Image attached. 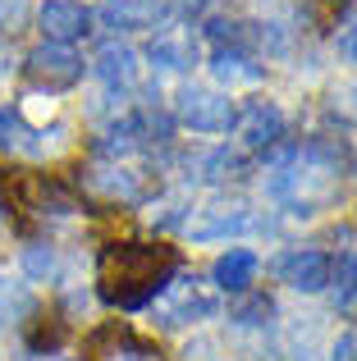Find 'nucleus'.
Masks as SVG:
<instances>
[{"label":"nucleus","mask_w":357,"mask_h":361,"mask_svg":"<svg viewBox=\"0 0 357 361\" xmlns=\"http://www.w3.org/2000/svg\"><path fill=\"white\" fill-rule=\"evenodd\" d=\"M161 14H165L161 0H106L101 5V18L119 32H147L161 23Z\"/></svg>","instance_id":"9b49d317"},{"label":"nucleus","mask_w":357,"mask_h":361,"mask_svg":"<svg viewBox=\"0 0 357 361\" xmlns=\"http://www.w3.org/2000/svg\"><path fill=\"white\" fill-rule=\"evenodd\" d=\"M334 361H357V334H344L334 343Z\"/></svg>","instance_id":"393cba45"},{"label":"nucleus","mask_w":357,"mask_h":361,"mask_svg":"<svg viewBox=\"0 0 357 361\" xmlns=\"http://www.w3.org/2000/svg\"><path fill=\"white\" fill-rule=\"evenodd\" d=\"M14 142H18V123H14V115L0 110V147H14Z\"/></svg>","instance_id":"b1692460"},{"label":"nucleus","mask_w":357,"mask_h":361,"mask_svg":"<svg viewBox=\"0 0 357 361\" xmlns=\"http://www.w3.org/2000/svg\"><path fill=\"white\" fill-rule=\"evenodd\" d=\"M330 5H344V0H330Z\"/></svg>","instance_id":"cd10ccee"},{"label":"nucleus","mask_w":357,"mask_h":361,"mask_svg":"<svg viewBox=\"0 0 357 361\" xmlns=\"http://www.w3.org/2000/svg\"><path fill=\"white\" fill-rule=\"evenodd\" d=\"M92 188H97L101 197H110V202H124V206L143 202V192H147L138 169H101V174L92 178Z\"/></svg>","instance_id":"4468645a"},{"label":"nucleus","mask_w":357,"mask_h":361,"mask_svg":"<svg viewBox=\"0 0 357 361\" xmlns=\"http://www.w3.org/2000/svg\"><path fill=\"white\" fill-rule=\"evenodd\" d=\"M234 133H238L243 147L270 151L284 137V115H279V106H270V101H248V106L234 115Z\"/></svg>","instance_id":"423d86ee"},{"label":"nucleus","mask_w":357,"mask_h":361,"mask_svg":"<svg viewBox=\"0 0 357 361\" xmlns=\"http://www.w3.org/2000/svg\"><path fill=\"white\" fill-rule=\"evenodd\" d=\"M152 64H161V69H170V73H183L188 64H197V55H193V42H183L178 32H165V37H156V42H152Z\"/></svg>","instance_id":"dca6fc26"},{"label":"nucleus","mask_w":357,"mask_h":361,"mask_svg":"<svg viewBox=\"0 0 357 361\" xmlns=\"http://www.w3.org/2000/svg\"><path fill=\"white\" fill-rule=\"evenodd\" d=\"M174 115L193 133H229L238 110H234L229 97H220V92H211V87H183L178 101H174Z\"/></svg>","instance_id":"7ed1b4c3"},{"label":"nucleus","mask_w":357,"mask_h":361,"mask_svg":"<svg viewBox=\"0 0 357 361\" xmlns=\"http://www.w3.org/2000/svg\"><path fill=\"white\" fill-rule=\"evenodd\" d=\"M23 265H28V274H32V279H46V274L55 270V256H51V247H28Z\"/></svg>","instance_id":"4be33fe9"},{"label":"nucleus","mask_w":357,"mask_h":361,"mask_svg":"<svg viewBox=\"0 0 357 361\" xmlns=\"http://www.w3.org/2000/svg\"><path fill=\"white\" fill-rule=\"evenodd\" d=\"M266 316H275V307H270L266 298H252V302H243V307L234 311L238 325H266Z\"/></svg>","instance_id":"412c9836"},{"label":"nucleus","mask_w":357,"mask_h":361,"mask_svg":"<svg viewBox=\"0 0 357 361\" xmlns=\"http://www.w3.org/2000/svg\"><path fill=\"white\" fill-rule=\"evenodd\" d=\"M37 27H42V42L69 46V42H78V37L92 32V14L78 0H46V5L37 9Z\"/></svg>","instance_id":"39448f33"},{"label":"nucleus","mask_w":357,"mask_h":361,"mask_svg":"<svg viewBox=\"0 0 357 361\" xmlns=\"http://www.w3.org/2000/svg\"><path fill=\"white\" fill-rule=\"evenodd\" d=\"M334 302H339L344 311L357 307V252H349L339 261V279H334Z\"/></svg>","instance_id":"f3484780"},{"label":"nucleus","mask_w":357,"mask_h":361,"mask_svg":"<svg viewBox=\"0 0 357 361\" xmlns=\"http://www.w3.org/2000/svg\"><path fill=\"white\" fill-rule=\"evenodd\" d=\"M215 302L197 288V279H178V283H165L161 293V325H188L197 316H211Z\"/></svg>","instance_id":"1a4fd4ad"},{"label":"nucleus","mask_w":357,"mask_h":361,"mask_svg":"<svg viewBox=\"0 0 357 361\" xmlns=\"http://www.w3.org/2000/svg\"><path fill=\"white\" fill-rule=\"evenodd\" d=\"M252 274H257V256L248 252V247H229V252L215 261V270H211V279L220 283L224 293H243L252 283Z\"/></svg>","instance_id":"ddd939ff"},{"label":"nucleus","mask_w":357,"mask_h":361,"mask_svg":"<svg viewBox=\"0 0 357 361\" xmlns=\"http://www.w3.org/2000/svg\"><path fill=\"white\" fill-rule=\"evenodd\" d=\"M178 274V252L165 243H115L97 261V293L106 307L138 311L161 298Z\"/></svg>","instance_id":"f257e3e1"},{"label":"nucleus","mask_w":357,"mask_h":361,"mask_svg":"<svg viewBox=\"0 0 357 361\" xmlns=\"http://www.w3.org/2000/svg\"><path fill=\"white\" fill-rule=\"evenodd\" d=\"M23 18H28V0H0V27H23Z\"/></svg>","instance_id":"5701e85b"},{"label":"nucleus","mask_w":357,"mask_h":361,"mask_svg":"<svg viewBox=\"0 0 357 361\" xmlns=\"http://www.w3.org/2000/svg\"><path fill=\"white\" fill-rule=\"evenodd\" d=\"M344 169H349V151L330 137H312L275 169L270 192L284 206H294L298 215H316L321 206H330L339 197Z\"/></svg>","instance_id":"f03ea898"},{"label":"nucleus","mask_w":357,"mask_h":361,"mask_svg":"<svg viewBox=\"0 0 357 361\" xmlns=\"http://www.w3.org/2000/svg\"><path fill=\"white\" fill-rule=\"evenodd\" d=\"M339 51H344V55H353V60H357V18H353V23H349V27L339 32Z\"/></svg>","instance_id":"a878e982"},{"label":"nucleus","mask_w":357,"mask_h":361,"mask_svg":"<svg viewBox=\"0 0 357 361\" xmlns=\"http://www.w3.org/2000/svg\"><path fill=\"white\" fill-rule=\"evenodd\" d=\"M202 5H206V0H178V9H183V14H202Z\"/></svg>","instance_id":"bb28decb"},{"label":"nucleus","mask_w":357,"mask_h":361,"mask_svg":"<svg viewBox=\"0 0 357 361\" xmlns=\"http://www.w3.org/2000/svg\"><path fill=\"white\" fill-rule=\"evenodd\" d=\"M243 169V160L234 156L229 147H220V151H211V156H206V178H215V183H224V178H234Z\"/></svg>","instance_id":"6ab92c4d"},{"label":"nucleus","mask_w":357,"mask_h":361,"mask_svg":"<svg viewBox=\"0 0 357 361\" xmlns=\"http://www.w3.org/2000/svg\"><path fill=\"white\" fill-rule=\"evenodd\" d=\"M206 37H211L215 46L243 51V46H248V23H238V18H211V23H206Z\"/></svg>","instance_id":"a211bd4d"},{"label":"nucleus","mask_w":357,"mask_h":361,"mask_svg":"<svg viewBox=\"0 0 357 361\" xmlns=\"http://www.w3.org/2000/svg\"><path fill=\"white\" fill-rule=\"evenodd\" d=\"M92 64H97V78L106 82V87H133L138 82V55H133V46H124V42H106Z\"/></svg>","instance_id":"f8f14e48"},{"label":"nucleus","mask_w":357,"mask_h":361,"mask_svg":"<svg viewBox=\"0 0 357 361\" xmlns=\"http://www.w3.org/2000/svg\"><path fill=\"white\" fill-rule=\"evenodd\" d=\"M211 73L220 82H261V64H252V55L248 51H234V46H215Z\"/></svg>","instance_id":"2eb2a0df"},{"label":"nucleus","mask_w":357,"mask_h":361,"mask_svg":"<svg viewBox=\"0 0 357 361\" xmlns=\"http://www.w3.org/2000/svg\"><path fill=\"white\" fill-rule=\"evenodd\" d=\"M252 224L248 206L243 202H211L202 211V220L193 224V238L197 243H211V238H229V233H243Z\"/></svg>","instance_id":"9d476101"},{"label":"nucleus","mask_w":357,"mask_h":361,"mask_svg":"<svg viewBox=\"0 0 357 361\" xmlns=\"http://www.w3.org/2000/svg\"><path fill=\"white\" fill-rule=\"evenodd\" d=\"M87 361H165V353L156 343H147V338L110 325L87 343Z\"/></svg>","instance_id":"6e6552de"},{"label":"nucleus","mask_w":357,"mask_h":361,"mask_svg":"<svg viewBox=\"0 0 357 361\" xmlns=\"http://www.w3.org/2000/svg\"><path fill=\"white\" fill-rule=\"evenodd\" d=\"M28 307H32V302H28V293L23 288H5V279H0V320L23 316Z\"/></svg>","instance_id":"aec40b11"},{"label":"nucleus","mask_w":357,"mask_h":361,"mask_svg":"<svg viewBox=\"0 0 357 361\" xmlns=\"http://www.w3.org/2000/svg\"><path fill=\"white\" fill-rule=\"evenodd\" d=\"M275 279L279 283H289V288H298V293H321L325 283H330V274H334V265H330V256H321V252H284L275 265Z\"/></svg>","instance_id":"0eeeda50"},{"label":"nucleus","mask_w":357,"mask_h":361,"mask_svg":"<svg viewBox=\"0 0 357 361\" xmlns=\"http://www.w3.org/2000/svg\"><path fill=\"white\" fill-rule=\"evenodd\" d=\"M28 73L32 82H42L46 92H64L83 78V60L69 51V46H55V42H42L32 55H28Z\"/></svg>","instance_id":"20e7f679"}]
</instances>
